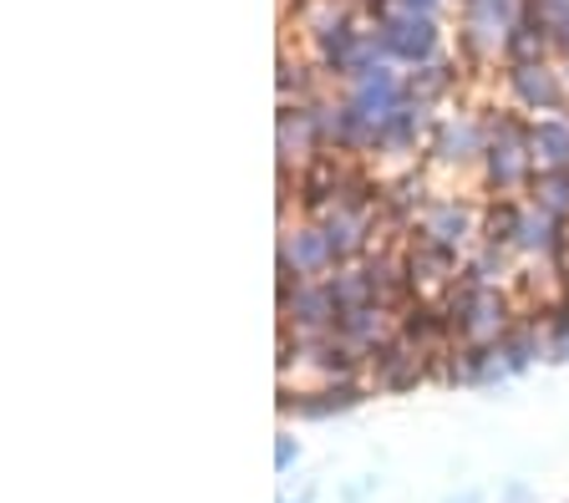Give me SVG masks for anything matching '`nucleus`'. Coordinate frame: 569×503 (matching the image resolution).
I'll return each instance as SVG.
<instances>
[{
	"instance_id": "obj_1",
	"label": "nucleus",
	"mask_w": 569,
	"mask_h": 503,
	"mask_svg": "<svg viewBox=\"0 0 569 503\" xmlns=\"http://www.w3.org/2000/svg\"><path fill=\"white\" fill-rule=\"evenodd\" d=\"M274 463H280V467L296 463V443H290V437H280V447H274Z\"/></svg>"
},
{
	"instance_id": "obj_2",
	"label": "nucleus",
	"mask_w": 569,
	"mask_h": 503,
	"mask_svg": "<svg viewBox=\"0 0 569 503\" xmlns=\"http://www.w3.org/2000/svg\"><path fill=\"white\" fill-rule=\"evenodd\" d=\"M458 503H478V493H462V499Z\"/></svg>"
}]
</instances>
